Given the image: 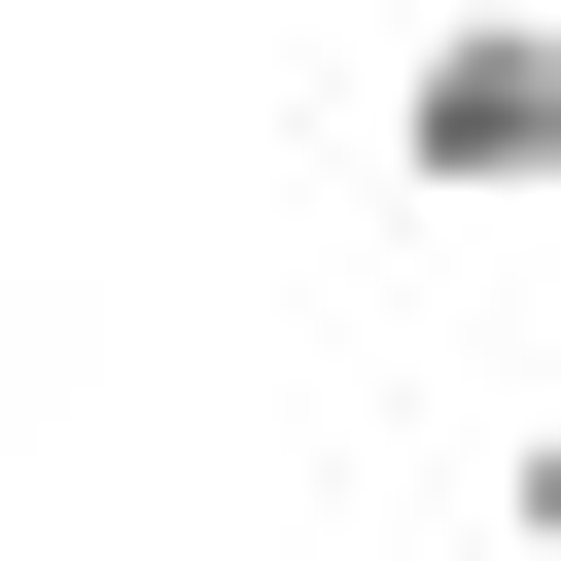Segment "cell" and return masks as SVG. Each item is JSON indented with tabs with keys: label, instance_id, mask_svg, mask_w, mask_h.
Listing matches in <instances>:
<instances>
[{
	"label": "cell",
	"instance_id": "cell-1",
	"mask_svg": "<svg viewBox=\"0 0 561 561\" xmlns=\"http://www.w3.org/2000/svg\"><path fill=\"white\" fill-rule=\"evenodd\" d=\"M386 175H421V210H561V0H421Z\"/></svg>",
	"mask_w": 561,
	"mask_h": 561
},
{
	"label": "cell",
	"instance_id": "cell-2",
	"mask_svg": "<svg viewBox=\"0 0 561 561\" xmlns=\"http://www.w3.org/2000/svg\"><path fill=\"white\" fill-rule=\"evenodd\" d=\"M526 561H561V421H526Z\"/></svg>",
	"mask_w": 561,
	"mask_h": 561
}]
</instances>
